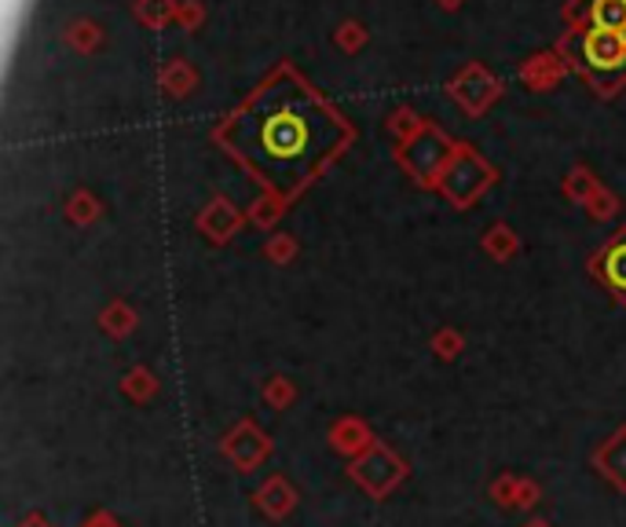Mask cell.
Here are the masks:
<instances>
[{
    "instance_id": "1",
    "label": "cell",
    "mask_w": 626,
    "mask_h": 527,
    "mask_svg": "<svg viewBox=\"0 0 626 527\" xmlns=\"http://www.w3.org/2000/svg\"><path fill=\"white\" fill-rule=\"evenodd\" d=\"M227 147L279 194L304 187L341 147V125L298 85L268 88L224 132Z\"/></svg>"
},
{
    "instance_id": "4",
    "label": "cell",
    "mask_w": 626,
    "mask_h": 527,
    "mask_svg": "<svg viewBox=\"0 0 626 527\" xmlns=\"http://www.w3.org/2000/svg\"><path fill=\"white\" fill-rule=\"evenodd\" d=\"M594 26L626 33V0H594Z\"/></svg>"
},
{
    "instance_id": "3",
    "label": "cell",
    "mask_w": 626,
    "mask_h": 527,
    "mask_svg": "<svg viewBox=\"0 0 626 527\" xmlns=\"http://www.w3.org/2000/svg\"><path fill=\"white\" fill-rule=\"evenodd\" d=\"M597 271H601V279L612 286V290L626 297V235L616 238V243H612L605 254H601Z\"/></svg>"
},
{
    "instance_id": "2",
    "label": "cell",
    "mask_w": 626,
    "mask_h": 527,
    "mask_svg": "<svg viewBox=\"0 0 626 527\" xmlns=\"http://www.w3.org/2000/svg\"><path fill=\"white\" fill-rule=\"evenodd\" d=\"M586 71L597 77L601 85L612 82L626 71V33H612V30H590L586 33Z\"/></svg>"
}]
</instances>
